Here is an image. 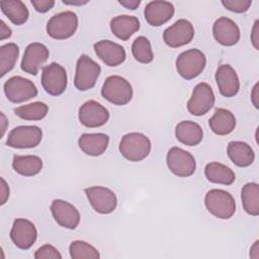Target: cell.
Returning <instances> with one entry per match:
<instances>
[{
    "mask_svg": "<svg viewBox=\"0 0 259 259\" xmlns=\"http://www.w3.org/2000/svg\"><path fill=\"white\" fill-rule=\"evenodd\" d=\"M152 149L150 139L142 133H128L119 143L120 154L128 161L139 162L148 157Z\"/></svg>",
    "mask_w": 259,
    "mask_h": 259,
    "instance_id": "6da1fadb",
    "label": "cell"
},
{
    "mask_svg": "<svg viewBox=\"0 0 259 259\" xmlns=\"http://www.w3.org/2000/svg\"><path fill=\"white\" fill-rule=\"evenodd\" d=\"M206 209L222 220L231 219L236 211V202L232 194L223 189H210L204 197Z\"/></svg>",
    "mask_w": 259,
    "mask_h": 259,
    "instance_id": "7a4b0ae2",
    "label": "cell"
},
{
    "mask_svg": "<svg viewBox=\"0 0 259 259\" xmlns=\"http://www.w3.org/2000/svg\"><path fill=\"white\" fill-rule=\"evenodd\" d=\"M133 87L123 77L112 75L105 79L101 88V95L114 105H125L133 98Z\"/></svg>",
    "mask_w": 259,
    "mask_h": 259,
    "instance_id": "3957f363",
    "label": "cell"
},
{
    "mask_svg": "<svg viewBox=\"0 0 259 259\" xmlns=\"http://www.w3.org/2000/svg\"><path fill=\"white\" fill-rule=\"evenodd\" d=\"M205 65V55L198 49L184 51L176 59V70L186 80H191L199 76L204 70Z\"/></svg>",
    "mask_w": 259,
    "mask_h": 259,
    "instance_id": "277c9868",
    "label": "cell"
},
{
    "mask_svg": "<svg viewBox=\"0 0 259 259\" xmlns=\"http://www.w3.org/2000/svg\"><path fill=\"white\" fill-rule=\"evenodd\" d=\"M101 73V67L90 57L83 54L76 64L74 85L80 91H87L93 88Z\"/></svg>",
    "mask_w": 259,
    "mask_h": 259,
    "instance_id": "5b68a950",
    "label": "cell"
},
{
    "mask_svg": "<svg viewBox=\"0 0 259 259\" xmlns=\"http://www.w3.org/2000/svg\"><path fill=\"white\" fill-rule=\"evenodd\" d=\"M78 28V16L73 11H63L53 15L47 23V33L55 39L71 37Z\"/></svg>",
    "mask_w": 259,
    "mask_h": 259,
    "instance_id": "8992f818",
    "label": "cell"
},
{
    "mask_svg": "<svg viewBox=\"0 0 259 259\" xmlns=\"http://www.w3.org/2000/svg\"><path fill=\"white\" fill-rule=\"evenodd\" d=\"M41 139L42 131L39 126L19 125L8 134L6 144L15 149H31L38 146Z\"/></svg>",
    "mask_w": 259,
    "mask_h": 259,
    "instance_id": "52a82bcc",
    "label": "cell"
},
{
    "mask_svg": "<svg viewBox=\"0 0 259 259\" xmlns=\"http://www.w3.org/2000/svg\"><path fill=\"white\" fill-rule=\"evenodd\" d=\"M4 93L7 99L13 103L27 101L37 95L35 84L21 76H13L4 83Z\"/></svg>",
    "mask_w": 259,
    "mask_h": 259,
    "instance_id": "ba28073f",
    "label": "cell"
},
{
    "mask_svg": "<svg viewBox=\"0 0 259 259\" xmlns=\"http://www.w3.org/2000/svg\"><path fill=\"white\" fill-rule=\"evenodd\" d=\"M67 84V72L63 66L54 62L44 67L41 85L47 93L53 96L61 95L66 90Z\"/></svg>",
    "mask_w": 259,
    "mask_h": 259,
    "instance_id": "9c48e42d",
    "label": "cell"
},
{
    "mask_svg": "<svg viewBox=\"0 0 259 259\" xmlns=\"http://www.w3.org/2000/svg\"><path fill=\"white\" fill-rule=\"evenodd\" d=\"M166 163L169 170L178 177H189L196 169L194 157L178 147H173L168 151Z\"/></svg>",
    "mask_w": 259,
    "mask_h": 259,
    "instance_id": "30bf717a",
    "label": "cell"
},
{
    "mask_svg": "<svg viewBox=\"0 0 259 259\" xmlns=\"http://www.w3.org/2000/svg\"><path fill=\"white\" fill-rule=\"evenodd\" d=\"M214 100V93L210 85L200 82L193 88L191 97L187 102V110L195 116L204 115L212 108Z\"/></svg>",
    "mask_w": 259,
    "mask_h": 259,
    "instance_id": "8fae6325",
    "label": "cell"
},
{
    "mask_svg": "<svg viewBox=\"0 0 259 259\" xmlns=\"http://www.w3.org/2000/svg\"><path fill=\"white\" fill-rule=\"evenodd\" d=\"M84 192L96 212L108 214L116 208V195L109 188L104 186H91L85 188Z\"/></svg>",
    "mask_w": 259,
    "mask_h": 259,
    "instance_id": "7c38bea8",
    "label": "cell"
},
{
    "mask_svg": "<svg viewBox=\"0 0 259 259\" xmlns=\"http://www.w3.org/2000/svg\"><path fill=\"white\" fill-rule=\"evenodd\" d=\"M194 36V27L187 19H178L163 33L165 44L170 48H179L189 44Z\"/></svg>",
    "mask_w": 259,
    "mask_h": 259,
    "instance_id": "4fadbf2b",
    "label": "cell"
},
{
    "mask_svg": "<svg viewBox=\"0 0 259 259\" xmlns=\"http://www.w3.org/2000/svg\"><path fill=\"white\" fill-rule=\"evenodd\" d=\"M78 117L84 126L99 127L108 121L109 111L99 102L88 100L80 106Z\"/></svg>",
    "mask_w": 259,
    "mask_h": 259,
    "instance_id": "5bb4252c",
    "label": "cell"
},
{
    "mask_svg": "<svg viewBox=\"0 0 259 259\" xmlns=\"http://www.w3.org/2000/svg\"><path fill=\"white\" fill-rule=\"evenodd\" d=\"M50 56L49 49L40 42L29 44L23 54L20 64L21 70L30 75H37L39 69L48 61Z\"/></svg>",
    "mask_w": 259,
    "mask_h": 259,
    "instance_id": "9a60e30c",
    "label": "cell"
},
{
    "mask_svg": "<svg viewBox=\"0 0 259 259\" xmlns=\"http://www.w3.org/2000/svg\"><path fill=\"white\" fill-rule=\"evenodd\" d=\"M10 238L17 248L27 250L35 243L37 231L32 222L19 218L13 222Z\"/></svg>",
    "mask_w": 259,
    "mask_h": 259,
    "instance_id": "2e32d148",
    "label": "cell"
},
{
    "mask_svg": "<svg viewBox=\"0 0 259 259\" xmlns=\"http://www.w3.org/2000/svg\"><path fill=\"white\" fill-rule=\"evenodd\" d=\"M55 221L63 228L74 230L80 223L79 210L70 202L63 199H55L50 206Z\"/></svg>",
    "mask_w": 259,
    "mask_h": 259,
    "instance_id": "e0dca14e",
    "label": "cell"
},
{
    "mask_svg": "<svg viewBox=\"0 0 259 259\" xmlns=\"http://www.w3.org/2000/svg\"><path fill=\"white\" fill-rule=\"evenodd\" d=\"M214 39L222 46L231 47L240 40V28L237 23L229 17L218 18L212 25Z\"/></svg>",
    "mask_w": 259,
    "mask_h": 259,
    "instance_id": "ac0fdd59",
    "label": "cell"
},
{
    "mask_svg": "<svg viewBox=\"0 0 259 259\" xmlns=\"http://www.w3.org/2000/svg\"><path fill=\"white\" fill-rule=\"evenodd\" d=\"M93 48L97 57L109 67H116L122 64L126 58L124 48L108 39L95 42Z\"/></svg>",
    "mask_w": 259,
    "mask_h": 259,
    "instance_id": "d6986e66",
    "label": "cell"
},
{
    "mask_svg": "<svg viewBox=\"0 0 259 259\" xmlns=\"http://www.w3.org/2000/svg\"><path fill=\"white\" fill-rule=\"evenodd\" d=\"M175 12L174 5L168 1H151L144 10L146 21L152 26H161L169 21Z\"/></svg>",
    "mask_w": 259,
    "mask_h": 259,
    "instance_id": "ffe728a7",
    "label": "cell"
},
{
    "mask_svg": "<svg viewBox=\"0 0 259 259\" xmlns=\"http://www.w3.org/2000/svg\"><path fill=\"white\" fill-rule=\"evenodd\" d=\"M215 81L220 93L225 97H233L239 92V77L235 69L229 64H223L219 66L215 72Z\"/></svg>",
    "mask_w": 259,
    "mask_h": 259,
    "instance_id": "44dd1931",
    "label": "cell"
},
{
    "mask_svg": "<svg viewBox=\"0 0 259 259\" xmlns=\"http://www.w3.org/2000/svg\"><path fill=\"white\" fill-rule=\"evenodd\" d=\"M109 144V137L103 133L83 134L79 137L78 145L83 153L97 157L102 155Z\"/></svg>",
    "mask_w": 259,
    "mask_h": 259,
    "instance_id": "7402d4cb",
    "label": "cell"
},
{
    "mask_svg": "<svg viewBox=\"0 0 259 259\" xmlns=\"http://www.w3.org/2000/svg\"><path fill=\"white\" fill-rule=\"evenodd\" d=\"M140 20L133 15H118L110 20L112 33L121 40H127L135 32L140 29Z\"/></svg>",
    "mask_w": 259,
    "mask_h": 259,
    "instance_id": "603a6c76",
    "label": "cell"
},
{
    "mask_svg": "<svg viewBox=\"0 0 259 259\" xmlns=\"http://www.w3.org/2000/svg\"><path fill=\"white\" fill-rule=\"evenodd\" d=\"M176 139L186 146H197L203 138L201 126L191 120H182L175 127Z\"/></svg>",
    "mask_w": 259,
    "mask_h": 259,
    "instance_id": "cb8c5ba5",
    "label": "cell"
},
{
    "mask_svg": "<svg viewBox=\"0 0 259 259\" xmlns=\"http://www.w3.org/2000/svg\"><path fill=\"white\" fill-rule=\"evenodd\" d=\"M227 154L230 160L238 167H248L255 159V154L251 146L241 141L230 142L227 147Z\"/></svg>",
    "mask_w": 259,
    "mask_h": 259,
    "instance_id": "d4e9b609",
    "label": "cell"
},
{
    "mask_svg": "<svg viewBox=\"0 0 259 259\" xmlns=\"http://www.w3.org/2000/svg\"><path fill=\"white\" fill-rule=\"evenodd\" d=\"M210 130L219 136H227L236 127V117L232 111L226 108H217L209 118Z\"/></svg>",
    "mask_w": 259,
    "mask_h": 259,
    "instance_id": "484cf974",
    "label": "cell"
},
{
    "mask_svg": "<svg viewBox=\"0 0 259 259\" xmlns=\"http://www.w3.org/2000/svg\"><path fill=\"white\" fill-rule=\"evenodd\" d=\"M204 174L209 182L217 184L231 185L236 180L235 172L230 167L219 162H210L206 164Z\"/></svg>",
    "mask_w": 259,
    "mask_h": 259,
    "instance_id": "4316f807",
    "label": "cell"
},
{
    "mask_svg": "<svg viewBox=\"0 0 259 259\" xmlns=\"http://www.w3.org/2000/svg\"><path fill=\"white\" fill-rule=\"evenodd\" d=\"M12 167L22 176H34L42 169V161L35 155H15L12 160Z\"/></svg>",
    "mask_w": 259,
    "mask_h": 259,
    "instance_id": "83f0119b",
    "label": "cell"
},
{
    "mask_svg": "<svg viewBox=\"0 0 259 259\" xmlns=\"http://www.w3.org/2000/svg\"><path fill=\"white\" fill-rule=\"evenodd\" d=\"M2 12L15 25H21L28 19L29 12L26 5L20 0H2L0 2Z\"/></svg>",
    "mask_w": 259,
    "mask_h": 259,
    "instance_id": "f1b7e54d",
    "label": "cell"
},
{
    "mask_svg": "<svg viewBox=\"0 0 259 259\" xmlns=\"http://www.w3.org/2000/svg\"><path fill=\"white\" fill-rule=\"evenodd\" d=\"M244 210L253 217L259 214V185L255 182L245 184L241 191Z\"/></svg>",
    "mask_w": 259,
    "mask_h": 259,
    "instance_id": "f546056e",
    "label": "cell"
},
{
    "mask_svg": "<svg viewBox=\"0 0 259 259\" xmlns=\"http://www.w3.org/2000/svg\"><path fill=\"white\" fill-rule=\"evenodd\" d=\"M49 106L40 101L21 105L14 109V113L24 120H40L47 116Z\"/></svg>",
    "mask_w": 259,
    "mask_h": 259,
    "instance_id": "4dcf8cb0",
    "label": "cell"
},
{
    "mask_svg": "<svg viewBox=\"0 0 259 259\" xmlns=\"http://www.w3.org/2000/svg\"><path fill=\"white\" fill-rule=\"evenodd\" d=\"M19 48L14 42H8L0 48V73L1 77L10 72L18 59Z\"/></svg>",
    "mask_w": 259,
    "mask_h": 259,
    "instance_id": "1f68e13d",
    "label": "cell"
},
{
    "mask_svg": "<svg viewBox=\"0 0 259 259\" xmlns=\"http://www.w3.org/2000/svg\"><path fill=\"white\" fill-rule=\"evenodd\" d=\"M132 53L136 61L142 64H149L154 59L152 46L146 36H138L132 45Z\"/></svg>",
    "mask_w": 259,
    "mask_h": 259,
    "instance_id": "d6a6232c",
    "label": "cell"
},
{
    "mask_svg": "<svg viewBox=\"0 0 259 259\" xmlns=\"http://www.w3.org/2000/svg\"><path fill=\"white\" fill-rule=\"evenodd\" d=\"M70 256L73 259H98V250L89 243L81 240L73 241L69 246Z\"/></svg>",
    "mask_w": 259,
    "mask_h": 259,
    "instance_id": "836d02e7",
    "label": "cell"
},
{
    "mask_svg": "<svg viewBox=\"0 0 259 259\" xmlns=\"http://www.w3.org/2000/svg\"><path fill=\"white\" fill-rule=\"evenodd\" d=\"M222 4L225 6L226 9L232 12L243 13L248 11V9L252 4V1L251 0H223Z\"/></svg>",
    "mask_w": 259,
    "mask_h": 259,
    "instance_id": "e575fe53",
    "label": "cell"
},
{
    "mask_svg": "<svg viewBox=\"0 0 259 259\" xmlns=\"http://www.w3.org/2000/svg\"><path fill=\"white\" fill-rule=\"evenodd\" d=\"M35 259H62V255L53 245L46 244L39 247L34 253Z\"/></svg>",
    "mask_w": 259,
    "mask_h": 259,
    "instance_id": "d590c367",
    "label": "cell"
},
{
    "mask_svg": "<svg viewBox=\"0 0 259 259\" xmlns=\"http://www.w3.org/2000/svg\"><path fill=\"white\" fill-rule=\"evenodd\" d=\"M30 3L34 7V9L40 13L48 12L55 5L54 0H31Z\"/></svg>",
    "mask_w": 259,
    "mask_h": 259,
    "instance_id": "8d00e7d4",
    "label": "cell"
},
{
    "mask_svg": "<svg viewBox=\"0 0 259 259\" xmlns=\"http://www.w3.org/2000/svg\"><path fill=\"white\" fill-rule=\"evenodd\" d=\"M1 187H0V204L3 205L6 203V201L8 200L9 197V186L6 183V181L4 180V178L1 177Z\"/></svg>",
    "mask_w": 259,
    "mask_h": 259,
    "instance_id": "74e56055",
    "label": "cell"
},
{
    "mask_svg": "<svg viewBox=\"0 0 259 259\" xmlns=\"http://www.w3.org/2000/svg\"><path fill=\"white\" fill-rule=\"evenodd\" d=\"M258 25H259V20H256L254 22L252 32H251V42L256 50H259V27H258Z\"/></svg>",
    "mask_w": 259,
    "mask_h": 259,
    "instance_id": "f35d334b",
    "label": "cell"
},
{
    "mask_svg": "<svg viewBox=\"0 0 259 259\" xmlns=\"http://www.w3.org/2000/svg\"><path fill=\"white\" fill-rule=\"evenodd\" d=\"M11 34L12 31L10 27L7 26L3 20H0V39L3 40L5 38H8L11 36Z\"/></svg>",
    "mask_w": 259,
    "mask_h": 259,
    "instance_id": "ab89813d",
    "label": "cell"
},
{
    "mask_svg": "<svg viewBox=\"0 0 259 259\" xmlns=\"http://www.w3.org/2000/svg\"><path fill=\"white\" fill-rule=\"evenodd\" d=\"M118 3L127 9L135 10L139 7V5L141 4V1L140 0H118Z\"/></svg>",
    "mask_w": 259,
    "mask_h": 259,
    "instance_id": "60d3db41",
    "label": "cell"
},
{
    "mask_svg": "<svg viewBox=\"0 0 259 259\" xmlns=\"http://www.w3.org/2000/svg\"><path fill=\"white\" fill-rule=\"evenodd\" d=\"M258 86H259V84L258 83H256L255 85H254V87H253V90H252V92H251V100H252V103H253V105L256 107V108H259V103H258Z\"/></svg>",
    "mask_w": 259,
    "mask_h": 259,
    "instance_id": "b9f144b4",
    "label": "cell"
},
{
    "mask_svg": "<svg viewBox=\"0 0 259 259\" xmlns=\"http://www.w3.org/2000/svg\"><path fill=\"white\" fill-rule=\"evenodd\" d=\"M250 257L258 259L259 258V241H255L253 246L250 249Z\"/></svg>",
    "mask_w": 259,
    "mask_h": 259,
    "instance_id": "7bdbcfd3",
    "label": "cell"
},
{
    "mask_svg": "<svg viewBox=\"0 0 259 259\" xmlns=\"http://www.w3.org/2000/svg\"><path fill=\"white\" fill-rule=\"evenodd\" d=\"M1 124H2V133H1V137H3L4 136V134H5V131H6V127H7V125H8V121H7V118H6V116L4 115V113L3 112H1Z\"/></svg>",
    "mask_w": 259,
    "mask_h": 259,
    "instance_id": "ee69618b",
    "label": "cell"
},
{
    "mask_svg": "<svg viewBox=\"0 0 259 259\" xmlns=\"http://www.w3.org/2000/svg\"><path fill=\"white\" fill-rule=\"evenodd\" d=\"M63 3L64 4H67V5H84V4H87L88 1H65L63 0Z\"/></svg>",
    "mask_w": 259,
    "mask_h": 259,
    "instance_id": "f6af8a7d",
    "label": "cell"
}]
</instances>
